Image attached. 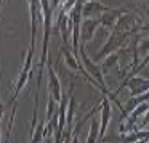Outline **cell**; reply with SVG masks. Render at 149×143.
<instances>
[{
  "label": "cell",
  "mask_w": 149,
  "mask_h": 143,
  "mask_svg": "<svg viewBox=\"0 0 149 143\" xmlns=\"http://www.w3.org/2000/svg\"><path fill=\"white\" fill-rule=\"evenodd\" d=\"M127 37H130L127 32H120V31H111V36L107 37L106 43L103 45V48L100 50V53L96 55V63L101 61L103 58H106L107 55H111V53L114 52H119L120 48L123 47V43H125Z\"/></svg>",
  "instance_id": "2"
},
{
  "label": "cell",
  "mask_w": 149,
  "mask_h": 143,
  "mask_svg": "<svg viewBox=\"0 0 149 143\" xmlns=\"http://www.w3.org/2000/svg\"><path fill=\"white\" fill-rule=\"evenodd\" d=\"M146 31H149V23H148V24H144V26H143V24H139V26L136 27V32H138V34L146 32Z\"/></svg>",
  "instance_id": "15"
},
{
  "label": "cell",
  "mask_w": 149,
  "mask_h": 143,
  "mask_svg": "<svg viewBox=\"0 0 149 143\" xmlns=\"http://www.w3.org/2000/svg\"><path fill=\"white\" fill-rule=\"evenodd\" d=\"M148 63H149V53H148V55H146L144 58L141 60V61H139V64L136 66L135 69H132V72H130L128 76H136V74H139V72H141L143 69H144L146 66H148Z\"/></svg>",
  "instance_id": "14"
},
{
  "label": "cell",
  "mask_w": 149,
  "mask_h": 143,
  "mask_svg": "<svg viewBox=\"0 0 149 143\" xmlns=\"http://www.w3.org/2000/svg\"><path fill=\"white\" fill-rule=\"evenodd\" d=\"M125 13H128L125 8H109V10L104 11V13L98 18V20H100V26L104 27V29H107V31H114L117 26V23H119V20Z\"/></svg>",
  "instance_id": "5"
},
{
  "label": "cell",
  "mask_w": 149,
  "mask_h": 143,
  "mask_svg": "<svg viewBox=\"0 0 149 143\" xmlns=\"http://www.w3.org/2000/svg\"><path fill=\"white\" fill-rule=\"evenodd\" d=\"M47 69H48V95H52L56 101H61L63 100V88H61V82H59V77L56 74L55 68L52 66L50 63V58L47 60Z\"/></svg>",
  "instance_id": "6"
},
{
  "label": "cell",
  "mask_w": 149,
  "mask_h": 143,
  "mask_svg": "<svg viewBox=\"0 0 149 143\" xmlns=\"http://www.w3.org/2000/svg\"><path fill=\"white\" fill-rule=\"evenodd\" d=\"M149 138V130H132V132H127V133H120V142L122 143H136L139 140H144Z\"/></svg>",
  "instance_id": "10"
},
{
  "label": "cell",
  "mask_w": 149,
  "mask_h": 143,
  "mask_svg": "<svg viewBox=\"0 0 149 143\" xmlns=\"http://www.w3.org/2000/svg\"><path fill=\"white\" fill-rule=\"evenodd\" d=\"M109 10V7L103 5L98 0H91V2H85L82 5V18H100L104 11Z\"/></svg>",
  "instance_id": "8"
},
{
  "label": "cell",
  "mask_w": 149,
  "mask_h": 143,
  "mask_svg": "<svg viewBox=\"0 0 149 143\" xmlns=\"http://www.w3.org/2000/svg\"><path fill=\"white\" fill-rule=\"evenodd\" d=\"M119 60H120V53L119 52H114V53H111V55H107L106 58H103V63H101V71L106 72L109 68L116 66Z\"/></svg>",
  "instance_id": "13"
},
{
  "label": "cell",
  "mask_w": 149,
  "mask_h": 143,
  "mask_svg": "<svg viewBox=\"0 0 149 143\" xmlns=\"http://www.w3.org/2000/svg\"><path fill=\"white\" fill-rule=\"evenodd\" d=\"M58 101L55 100V98L52 97V95H48V100H47V111H45V122H48L50 119H52L53 116H55L56 113H58Z\"/></svg>",
  "instance_id": "12"
},
{
  "label": "cell",
  "mask_w": 149,
  "mask_h": 143,
  "mask_svg": "<svg viewBox=\"0 0 149 143\" xmlns=\"http://www.w3.org/2000/svg\"><path fill=\"white\" fill-rule=\"evenodd\" d=\"M98 27H100V20H96V18H84L80 23V42L82 43L91 42Z\"/></svg>",
  "instance_id": "7"
},
{
  "label": "cell",
  "mask_w": 149,
  "mask_h": 143,
  "mask_svg": "<svg viewBox=\"0 0 149 143\" xmlns=\"http://www.w3.org/2000/svg\"><path fill=\"white\" fill-rule=\"evenodd\" d=\"M59 18L56 21V26H58V32L61 36L63 45L68 47L69 43V36H71V24H69V13H64V11L59 8Z\"/></svg>",
  "instance_id": "9"
},
{
  "label": "cell",
  "mask_w": 149,
  "mask_h": 143,
  "mask_svg": "<svg viewBox=\"0 0 149 143\" xmlns=\"http://www.w3.org/2000/svg\"><path fill=\"white\" fill-rule=\"evenodd\" d=\"M111 103L112 101L109 100V97L104 95L100 104V143L104 142V135H106L107 127H109V122H111V116H112Z\"/></svg>",
  "instance_id": "4"
},
{
  "label": "cell",
  "mask_w": 149,
  "mask_h": 143,
  "mask_svg": "<svg viewBox=\"0 0 149 143\" xmlns=\"http://www.w3.org/2000/svg\"><path fill=\"white\" fill-rule=\"evenodd\" d=\"M32 60H34V48H29L27 50V55H26V60H24V66L19 72V77H18L16 84H15V88H13V97H11V101L10 103L13 104V111H16V100L19 97V92L24 88V85L31 81L34 74V69H32Z\"/></svg>",
  "instance_id": "1"
},
{
  "label": "cell",
  "mask_w": 149,
  "mask_h": 143,
  "mask_svg": "<svg viewBox=\"0 0 149 143\" xmlns=\"http://www.w3.org/2000/svg\"><path fill=\"white\" fill-rule=\"evenodd\" d=\"M122 87H127L130 90V95L132 97H136V95H141L144 92L149 90V77H141V76H127V79L122 82V85L119 87V90Z\"/></svg>",
  "instance_id": "3"
},
{
  "label": "cell",
  "mask_w": 149,
  "mask_h": 143,
  "mask_svg": "<svg viewBox=\"0 0 149 143\" xmlns=\"http://www.w3.org/2000/svg\"><path fill=\"white\" fill-rule=\"evenodd\" d=\"M93 116H91L90 130H88L87 142L85 143H100V121H98V117H93Z\"/></svg>",
  "instance_id": "11"
},
{
  "label": "cell",
  "mask_w": 149,
  "mask_h": 143,
  "mask_svg": "<svg viewBox=\"0 0 149 143\" xmlns=\"http://www.w3.org/2000/svg\"><path fill=\"white\" fill-rule=\"evenodd\" d=\"M79 2H82V4H85V2H91V0H79Z\"/></svg>",
  "instance_id": "17"
},
{
  "label": "cell",
  "mask_w": 149,
  "mask_h": 143,
  "mask_svg": "<svg viewBox=\"0 0 149 143\" xmlns=\"http://www.w3.org/2000/svg\"><path fill=\"white\" fill-rule=\"evenodd\" d=\"M2 116H3V106H2V103H0V121H2Z\"/></svg>",
  "instance_id": "16"
}]
</instances>
